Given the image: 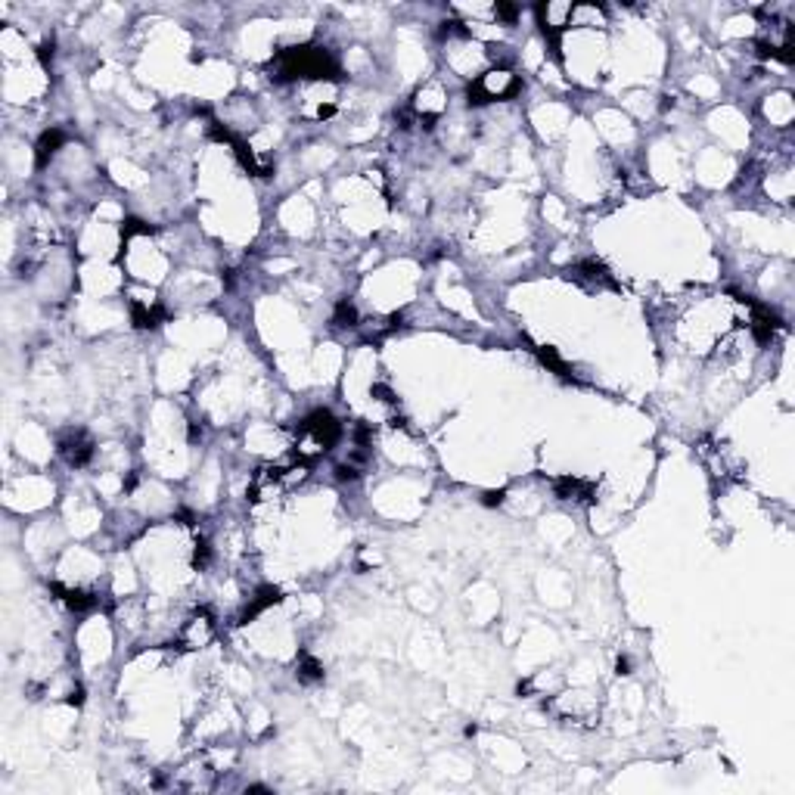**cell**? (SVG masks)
<instances>
[{
  "mask_svg": "<svg viewBox=\"0 0 795 795\" xmlns=\"http://www.w3.org/2000/svg\"><path fill=\"white\" fill-rule=\"evenodd\" d=\"M304 435L311 439V445H314L317 450H327L329 445H336L342 435L339 423H336V416L329 413V410H314V413L304 420Z\"/></svg>",
  "mask_w": 795,
  "mask_h": 795,
  "instance_id": "obj_1",
  "label": "cell"
},
{
  "mask_svg": "<svg viewBox=\"0 0 795 795\" xmlns=\"http://www.w3.org/2000/svg\"><path fill=\"white\" fill-rule=\"evenodd\" d=\"M59 450H63V457L72 463V466H81V463L90 460V454H94V445H90V439H88L84 432H72L69 439H63Z\"/></svg>",
  "mask_w": 795,
  "mask_h": 795,
  "instance_id": "obj_2",
  "label": "cell"
},
{
  "mask_svg": "<svg viewBox=\"0 0 795 795\" xmlns=\"http://www.w3.org/2000/svg\"><path fill=\"white\" fill-rule=\"evenodd\" d=\"M575 277H578V280L593 283V286H615L612 277H609V270L603 268L600 261H593V258H591V261H581L578 268H575Z\"/></svg>",
  "mask_w": 795,
  "mask_h": 795,
  "instance_id": "obj_3",
  "label": "cell"
},
{
  "mask_svg": "<svg viewBox=\"0 0 795 795\" xmlns=\"http://www.w3.org/2000/svg\"><path fill=\"white\" fill-rule=\"evenodd\" d=\"M556 491H559L562 500H584L591 494V482H581V479H559L556 482Z\"/></svg>",
  "mask_w": 795,
  "mask_h": 795,
  "instance_id": "obj_4",
  "label": "cell"
},
{
  "mask_svg": "<svg viewBox=\"0 0 795 795\" xmlns=\"http://www.w3.org/2000/svg\"><path fill=\"white\" fill-rule=\"evenodd\" d=\"M277 600H280V591H277V587H261V591L255 593V600H252V606L246 609L243 618H252V615H258L261 609H268L270 603H277Z\"/></svg>",
  "mask_w": 795,
  "mask_h": 795,
  "instance_id": "obj_5",
  "label": "cell"
},
{
  "mask_svg": "<svg viewBox=\"0 0 795 795\" xmlns=\"http://www.w3.org/2000/svg\"><path fill=\"white\" fill-rule=\"evenodd\" d=\"M63 143V131H47L38 143V165H47V158L56 152V147Z\"/></svg>",
  "mask_w": 795,
  "mask_h": 795,
  "instance_id": "obj_6",
  "label": "cell"
},
{
  "mask_svg": "<svg viewBox=\"0 0 795 795\" xmlns=\"http://www.w3.org/2000/svg\"><path fill=\"white\" fill-rule=\"evenodd\" d=\"M302 678H304V680H317V678H320V665H317L314 659H304V665H302Z\"/></svg>",
  "mask_w": 795,
  "mask_h": 795,
  "instance_id": "obj_7",
  "label": "cell"
},
{
  "mask_svg": "<svg viewBox=\"0 0 795 795\" xmlns=\"http://www.w3.org/2000/svg\"><path fill=\"white\" fill-rule=\"evenodd\" d=\"M339 320H342V323H348V327H354L357 314H354V308H351L348 302H342V304H339Z\"/></svg>",
  "mask_w": 795,
  "mask_h": 795,
  "instance_id": "obj_8",
  "label": "cell"
}]
</instances>
